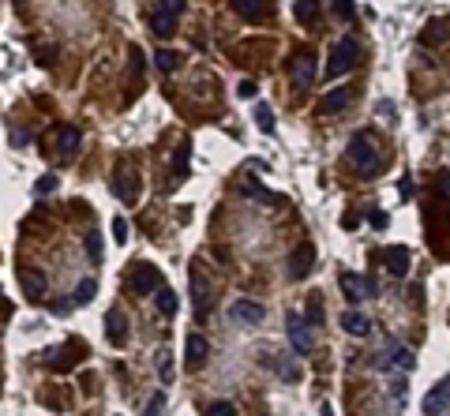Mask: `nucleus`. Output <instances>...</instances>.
I'll use <instances>...</instances> for the list:
<instances>
[{
    "instance_id": "obj_1",
    "label": "nucleus",
    "mask_w": 450,
    "mask_h": 416,
    "mask_svg": "<svg viewBox=\"0 0 450 416\" xmlns=\"http://www.w3.org/2000/svg\"><path fill=\"white\" fill-rule=\"evenodd\" d=\"M345 158L353 162V169L361 173V177H375V173L383 169V154H379V139L372 132H356L349 139V150Z\"/></svg>"
},
{
    "instance_id": "obj_2",
    "label": "nucleus",
    "mask_w": 450,
    "mask_h": 416,
    "mask_svg": "<svg viewBox=\"0 0 450 416\" xmlns=\"http://www.w3.org/2000/svg\"><path fill=\"white\" fill-rule=\"evenodd\" d=\"M361 57H364L361 42H356V38H342V42L334 45V53H330L327 79H338V76H345V71H353L356 64H361Z\"/></svg>"
},
{
    "instance_id": "obj_3",
    "label": "nucleus",
    "mask_w": 450,
    "mask_h": 416,
    "mask_svg": "<svg viewBox=\"0 0 450 416\" xmlns=\"http://www.w3.org/2000/svg\"><path fill=\"white\" fill-rule=\"evenodd\" d=\"M286 270L293 281H304V277L315 270V248L311 244H300V248H293L289 259H286Z\"/></svg>"
},
{
    "instance_id": "obj_4",
    "label": "nucleus",
    "mask_w": 450,
    "mask_h": 416,
    "mask_svg": "<svg viewBox=\"0 0 450 416\" xmlns=\"http://www.w3.org/2000/svg\"><path fill=\"white\" fill-rule=\"evenodd\" d=\"M191 297H196V319L203 322L210 315V304H214V285L207 281V274L203 270H191Z\"/></svg>"
},
{
    "instance_id": "obj_5",
    "label": "nucleus",
    "mask_w": 450,
    "mask_h": 416,
    "mask_svg": "<svg viewBox=\"0 0 450 416\" xmlns=\"http://www.w3.org/2000/svg\"><path fill=\"white\" fill-rule=\"evenodd\" d=\"M338 285H342L345 300H353V304H361V300H368V297L379 293V285H375L372 277H361V274H342V277H338Z\"/></svg>"
},
{
    "instance_id": "obj_6",
    "label": "nucleus",
    "mask_w": 450,
    "mask_h": 416,
    "mask_svg": "<svg viewBox=\"0 0 450 416\" xmlns=\"http://www.w3.org/2000/svg\"><path fill=\"white\" fill-rule=\"evenodd\" d=\"M113 191H116L124 202H135V196H139V173L128 169V162L116 165V173H113Z\"/></svg>"
},
{
    "instance_id": "obj_7",
    "label": "nucleus",
    "mask_w": 450,
    "mask_h": 416,
    "mask_svg": "<svg viewBox=\"0 0 450 416\" xmlns=\"http://www.w3.org/2000/svg\"><path fill=\"white\" fill-rule=\"evenodd\" d=\"M158 285H162V270H158V266H150V263L132 266V289L139 293V297H146V293H154Z\"/></svg>"
},
{
    "instance_id": "obj_8",
    "label": "nucleus",
    "mask_w": 450,
    "mask_h": 416,
    "mask_svg": "<svg viewBox=\"0 0 450 416\" xmlns=\"http://www.w3.org/2000/svg\"><path fill=\"white\" fill-rule=\"evenodd\" d=\"M286 334H289V345L297 349V353H311V345H315V338H311V327L300 315H289L286 319Z\"/></svg>"
},
{
    "instance_id": "obj_9",
    "label": "nucleus",
    "mask_w": 450,
    "mask_h": 416,
    "mask_svg": "<svg viewBox=\"0 0 450 416\" xmlns=\"http://www.w3.org/2000/svg\"><path fill=\"white\" fill-rule=\"evenodd\" d=\"M289 76L297 87H311L315 83V57L311 53H297V57L289 60Z\"/></svg>"
},
{
    "instance_id": "obj_10",
    "label": "nucleus",
    "mask_w": 450,
    "mask_h": 416,
    "mask_svg": "<svg viewBox=\"0 0 450 416\" xmlns=\"http://www.w3.org/2000/svg\"><path fill=\"white\" fill-rule=\"evenodd\" d=\"M263 304H255V300H233L229 304V319L233 322H244V327H255V322H263Z\"/></svg>"
},
{
    "instance_id": "obj_11",
    "label": "nucleus",
    "mask_w": 450,
    "mask_h": 416,
    "mask_svg": "<svg viewBox=\"0 0 450 416\" xmlns=\"http://www.w3.org/2000/svg\"><path fill=\"white\" fill-rule=\"evenodd\" d=\"M349 87H334V90H327L323 98H319V105H315V113L319 116H334V113H342V109L349 105Z\"/></svg>"
},
{
    "instance_id": "obj_12",
    "label": "nucleus",
    "mask_w": 450,
    "mask_h": 416,
    "mask_svg": "<svg viewBox=\"0 0 450 416\" xmlns=\"http://www.w3.org/2000/svg\"><path fill=\"white\" fill-rule=\"evenodd\" d=\"M233 12L248 23H263L270 15V0H233Z\"/></svg>"
},
{
    "instance_id": "obj_13",
    "label": "nucleus",
    "mask_w": 450,
    "mask_h": 416,
    "mask_svg": "<svg viewBox=\"0 0 450 416\" xmlns=\"http://www.w3.org/2000/svg\"><path fill=\"white\" fill-rule=\"evenodd\" d=\"M447 405H450V375H447L439 386H431V394L424 397V413H428V416H443Z\"/></svg>"
},
{
    "instance_id": "obj_14",
    "label": "nucleus",
    "mask_w": 450,
    "mask_h": 416,
    "mask_svg": "<svg viewBox=\"0 0 450 416\" xmlns=\"http://www.w3.org/2000/svg\"><path fill=\"white\" fill-rule=\"evenodd\" d=\"M184 356H188V367H203L207 356H210V341H207L203 334H188Z\"/></svg>"
},
{
    "instance_id": "obj_15",
    "label": "nucleus",
    "mask_w": 450,
    "mask_h": 416,
    "mask_svg": "<svg viewBox=\"0 0 450 416\" xmlns=\"http://www.w3.org/2000/svg\"><path fill=\"white\" fill-rule=\"evenodd\" d=\"M19 281H23V293H26L31 300H42V297H45V274H42V270L23 266V270H19Z\"/></svg>"
},
{
    "instance_id": "obj_16",
    "label": "nucleus",
    "mask_w": 450,
    "mask_h": 416,
    "mask_svg": "<svg viewBox=\"0 0 450 416\" xmlns=\"http://www.w3.org/2000/svg\"><path fill=\"white\" fill-rule=\"evenodd\" d=\"M342 330H345V334H353V338H364L372 330V319L364 315V311L349 308V311H342Z\"/></svg>"
},
{
    "instance_id": "obj_17",
    "label": "nucleus",
    "mask_w": 450,
    "mask_h": 416,
    "mask_svg": "<svg viewBox=\"0 0 450 416\" xmlns=\"http://www.w3.org/2000/svg\"><path fill=\"white\" fill-rule=\"evenodd\" d=\"M105 330H109V341H113V345H124V341H128V319H124L121 308H109Z\"/></svg>"
},
{
    "instance_id": "obj_18",
    "label": "nucleus",
    "mask_w": 450,
    "mask_h": 416,
    "mask_svg": "<svg viewBox=\"0 0 450 416\" xmlns=\"http://www.w3.org/2000/svg\"><path fill=\"white\" fill-rule=\"evenodd\" d=\"M379 259H383V266H387L394 277H401V274L409 270V248H387Z\"/></svg>"
},
{
    "instance_id": "obj_19",
    "label": "nucleus",
    "mask_w": 450,
    "mask_h": 416,
    "mask_svg": "<svg viewBox=\"0 0 450 416\" xmlns=\"http://www.w3.org/2000/svg\"><path fill=\"white\" fill-rule=\"evenodd\" d=\"M413 364H417V360H413V353H409V349H401V345H394L390 349V360H383V372H390V367H398V372H413Z\"/></svg>"
},
{
    "instance_id": "obj_20",
    "label": "nucleus",
    "mask_w": 450,
    "mask_h": 416,
    "mask_svg": "<svg viewBox=\"0 0 450 416\" xmlns=\"http://www.w3.org/2000/svg\"><path fill=\"white\" fill-rule=\"evenodd\" d=\"M57 143H60V154H76L79 143H83L79 128H76V124H60V128H57Z\"/></svg>"
},
{
    "instance_id": "obj_21",
    "label": "nucleus",
    "mask_w": 450,
    "mask_h": 416,
    "mask_svg": "<svg viewBox=\"0 0 450 416\" xmlns=\"http://www.w3.org/2000/svg\"><path fill=\"white\" fill-rule=\"evenodd\" d=\"M293 12H297V19L304 23V26H315L319 15H323V8H319V0H297V4H293Z\"/></svg>"
},
{
    "instance_id": "obj_22",
    "label": "nucleus",
    "mask_w": 450,
    "mask_h": 416,
    "mask_svg": "<svg viewBox=\"0 0 450 416\" xmlns=\"http://www.w3.org/2000/svg\"><path fill=\"white\" fill-rule=\"evenodd\" d=\"M154 304H158V311H162L165 319L177 315V293L165 289V285H158V289H154Z\"/></svg>"
},
{
    "instance_id": "obj_23",
    "label": "nucleus",
    "mask_w": 450,
    "mask_h": 416,
    "mask_svg": "<svg viewBox=\"0 0 450 416\" xmlns=\"http://www.w3.org/2000/svg\"><path fill=\"white\" fill-rule=\"evenodd\" d=\"M154 64H158L165 76H173V71H177L180 64H184V57H180L177 49H158V53H154Z\"/></svg>"
},
{
    "instance_id": "obj_24",
    "label": "nucleus",
    "mask_w": 450,
    "mask_h": 416,
    "mask_svg": "<svg viewBox=\"0 0 450 416\" xmlns=\"http://www.w3.org/2000/svg\"><path fill=\"white\" fill-rule=\"evenodd\" d=\"M150 31L162 34V38H169V34H177V19H173V15L154 12V15H150Z\"/></svg>"
},
{
    "instance_id": "obj_25",
    "label": "nucleus",
    "mask_w": 450,
    "mask_h": 416,
    "mask_svg": "<svg viewBox=\"0 0 450 416\" xmlns=\"http://www.w3.org/2000/svg\"><path fill=\"white\" fill-rule=\"evenodd\" d=\"M188 154H191V146H188V139L177 146V154H173V173L177 177H188Z\"/></svg>"
},
{
    "instance_id": "obj_26",
    "label": "nucleus",
    "mask_w": 450,
    "mask_h": 416,
    "mask_svg": "<svg viewBox=\"0 0 450 416\" xmlns=\"http://www.w3.org/2000/svg\"><path fill=\"white\" fill-rule=\"evenodd\" d=\"M304 322H308V327H319V322H323V300H319V297H308Z\"/></svg>"
},
{
    "instance_id": "obj_27",
    "label": "nucleus",
    "mask_w": 450,
    "mask_h": 416,
    "mask_svg": "<svg viewBox=\"0 0 450 416\" xmlns=\"http://www.w3.org/2000/svg\"><path fill=\"white\" fill-rule=\"evenodd\" d=\"M158 379L165 386L173 383V353H169V349H162V353H158Z\"/></svg>"
},
{
    "instance_id": "obj_28",
    "label": "nucleus",
    "mask_w": 450,
    "mask_h": 416,
    "mask_svg": "<svg viewBox=\"0 0 450 416\" xmlns=\"http://www.w3.org/2000/svg\"><path fill=\"white\" fill-rule=\"evenodd\" d=\"M94 293H98L94 277H83L79 289H76V297H71V300H76V304H90V300H94Z\"/></svg>"
},
{
    "instance_id": "obj_29",
    "label": "nucleus",
    "mask_w": 450,
    "mask_h": 416,
    "mask_svg": "<svg viewBox=\"0 0 450 416\" xmlns=\"http://www.w3.org/2000/svg\"><path fill=\"white\" fill-rule=\"evenodd\" d=\"M443 38H447V26L443 23H428L424 34H420V42H424V45H439Z\"/></svg>"
},
{
    "instance_id": "obj_30",
    "label": "nucleus",
    "mask_w": 450,
    "mask_h": 416,
    "mask_svg": "<svg viewBox=\"0 0 450 416\" xmlns=\"http://www.w3.org/2000/svg\"><path fill=\"white\" fill-rule=\"evenodd\" d=\"M255 120H259V128H263L266 135L274 132V109L266 105V101H259V105H255Z\"/></svg>"
},
{
    "instance_id": "obj_31",
    "label": "nucleus",
    "mask_w": 450,
    "mask_h": 416,
    "mask_svg": "<svg viewBox=\"0 0 450 416\" xmlns=\"http://www.w3.org/2000/svg\"><path fill=\"white\" fill-rule=\"evenodd\" d=\"M184 8H188V0H158V12L162 15H173V19H180V15H184Z\"/></svg>"
},
{
    "instance_id": "obj_32",
    "label": "nucleus",
    "mask_w": 450,
    "mask_h": 416,
    "mask_svg": "<svg viewBox=\"0 0 450 416\" xmlns=\"http://www.w3.org/2000/svg\"><path fill=\"white\" fill-rule=\"evenodd\" d=\"M87 255L90 263H102V236L98 233H87Z\"/></svg>"
},
{
    "instance_id": "obj_33",
    "label": "nucleus",
    "mask_w": 450,
    "mask_h": 416,
    "mask_svg": "<svg viewBox=\"0 0 450 416\" xmlns=\"http://www.w3.org/2000/svg\"><path fill=\"white\" fill-rule=\"evenodd\" d=\"M49 191H57V177H53V173H45V177L34 184V196H49Z\"/></svg>"
},
{
    "instance_id": "obj_34",
    "label": "nucleus",
    "mask_w": 450,
    "mask_h": 416,
    "mask_svg": "<svg viewBox=\"0 0 450 416\" xmlns=\"http://www.w3.org/2000/svg\"><path fill=\"white\" fill-rule=\"evenodd\" d=\"M162 409H165V390H158L150 401H146V413L143 416H162Z\"/></svg>"
},
{
    "instance_id": "obj_35",
    "label": "nucleus",
    "mask_w": 450,
    "mask_h": 416,
    "mask_svg": "<svg viewBox=\"0 0 450 416\" xmlns=\"http://www.w3.org/2000/svg\"><path fill=\"white\" fill-rule=\"evenodd\" d=\"M244 191H248V196H259V199H266V202H282L278 196H270V191H266L263 184H244Z\"/></svg>"
},
{
    "instance_id": "obj_36",
    "label": "nucleus",
    "mask_w": 450,
    "mask_h": 416,
    "mask_svg": "<svg viewBox=\"0 0 450 416\" xmlns=\"http://www.w3.org/2000/svg\"><path fill=\"white\" fill-rule=\"evenodd\" d=\"M207 416H236V409L229 401H214V405H207Z\"/></svg>"
},
{
    "instance_id": "obj_37",
    "label": "nucleus",
    "mask_w": 450,
    "mask_h": 416,
    "mask_svg": "<svg viewBox=\"0 0 450 416\" xmlns=\"http://www.w3.org/2000/svg\"><path fill=\"white\" fill-rule=\"evenodd\" d=\"M334 12L342 15V19H349V15L356 12V4H353V0H334Z\"/></svg>"
},
{
    "instance_id": "obj_38",
    "label": "nucleus",
    "mask_w": 450,
    "mask_h": 416,
    "mask_svg": "<svg viewBox=\"0 0 450 416\" xmlns=\"http://www.w3.org/2000/svg\"><path fill=\"white\" fill-rule=\"evenodd\" d=\"M255 90H259V87H255L252 79H244L241 87H236V94H241V98H255Z\"/></svg>"
},
{
    "instance_id": "obj_39",
    "label": "nucleus",
    "mask_w": 450,
    "mask_h": 416,
    "mask_svg": "<svg viewBox=\"0 0 450 416\" xmlns=\"http://www.w3.org/2000/svg\"><path fill=\"white\" fill-rule=\"evenodd\" d=\"M12 143H15V146H26V143H31V132H23V128H15V132H12Z\"/></svg>"
},
{
    "instance_id": "obj_40",
    "label": "nucleus",
    "mask_w": 450,
    "mask_h": 416,
    "mask_svg": "<svg viewBox=\"0 0 450 416\" xmlns=\"http://www.w3.org/2000/svg\"><path fill=\"white\" fill-rule=\"evenodd\" d=\"M278 372H282V379H289V383H297V379H300V372H297L293 364H282Z\"/></svg>"
},
{
    "instance_id": "obj_41",
    "label": "nucleus",
    "mask_w": 450,
    "mask_h": 416,
    "mask_svg": "<svg viewBox=\"0 0 450 416\" xmlns=\"http://www.w3.org/2000/svg\"><path fill=\"white\" fill-rule=\"evenodd\" d=\"M398 196H401V199H413V180H409V177H401V184H398Z\"/></svg>"
},
{
    "instance_id": "obj_42",
    "label": "nucleus",
    "mask_w": 450,
    "mask_h": 416,
    "mask_svg": "<svg viewBox=\"0 0 450 416\" xmlns=\"http://www.w3.org/2000/svg\"><path fill=\"white\" fill-rule=\"evenodd\" d=\"M113 236L124 244V236H128V225H124V218H116V221H113Z\"/></svg>"
},
{
    "instance_id": "obj_43",
    "label": "nucleus",
    "mask_w": 450,
    "mask_h": 416,
    "mask_svg": "<svg viewBox=\"0 0 450 416\" xmlns=\"http://www.w3.org/2000/svg\"><path fill=\"white\" fill-rule=\"evenodd\" d=\"M439 191L450 196V169H439Z\"/></svg>"
},
{
    "instance_id": "obj_44",
    "label": "nucleus",
    "mask_w": 450,
    "mask_h": 416,
    "mask_svg": "<svg viewBox=\"0 0 450 416\" xmlns=\"http://www.w3.org/2000/svg\"><path fill=\"white\" fill-rule=\"evenodd\" d=\"M368 221H372L375 229H387V214H375V210H372V214H368Z\"/></svg>"
},
{
    "instance_id": "obj_45",
    "label": "nucleus",
    "mask_w": 450,
    "mask_h": 416,
    "mask_svg": "<svg viewBox=\"0 0 450 416\" xmlns=\"http://www.w3.org/2000/svg\"><path fill=\"white\" fill-rule=\"evenodd\" d=\"M0 300H4V289H0Z\"/></svg>"
},
{
    "instance_id": "obj_46",
    "label": "nucleus",
    "mask_w": 450,
    "mask_h": 416,
    "mask_svg": "<svg viewBox=\"0 0 450 416\" xmlns=\"http://www.w3.org/2000/svg\"><path fill=\"white\" fill-rule=\"evenodd\" d=\"M447 221H450V214H447Z\"/></svg>"
}]
</instances>
